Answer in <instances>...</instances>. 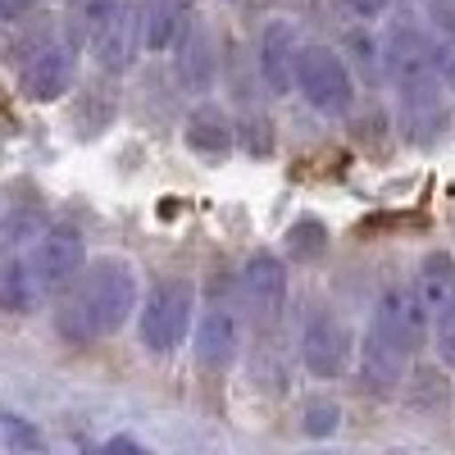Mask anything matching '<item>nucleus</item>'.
I'll return each instance as SVG.
<instances>
[{"label":"nucleus","instance_id":"obj_1","mask_svg":"<svg viewBox=\"0 0 455 455\" xmlns=\"http://www.w3.org/2000/svg\"><path fill=\"white\" fill-rule=\"evenodd\" d=\"M137 310H141V291H137L132 264L128 259H96L60 296L55 328L73 347H92L100 337H114Z\"/></svg>","mask_w":455,"mask_h":455},{"label":"nucleus","instance_id":"obj_2","mask_svg":"<svg viewBox=\"0 0 455 455\" xmlns=\"http://www.w3.org/2000/svg\"><path fill=\"white\" fill-rule=\"evenodd\" d=\"M387 73L401 100V128L414 146H433L446 128V78L437 68L433 36L419 28H396L387 36Z\"/></svg>","mask_w":455,"mask_h":455},{"label":"nucleus","instance_id":"obj_3","mask_svg":"<svg viewBox=\"0 0 455 455\" xmlns=\"http://www.w3.org/2000/svg\"><path fill=\"white\" fill-rule=\"evenodd\" d=\"M196 323V283L192 278H164L146 291L137 310V337L150 355H173Z\"/></svg>","mask_w":455,"mask_h":455},{"label":"nucleus","instance_id":"obj_4","mask_svg":"<svg viewBox=\"0 0 455 455\" xmlns=\"http://www.w3.org/2000/svg\"><path fill=\"white\" fill-rule=\"evenodd\" d=\"M296 92L310 109H319L323 119H341L355 109V83L337 51L328 46H300V64H296Z\"/></svg>","mask_w":455,"mask_h":455},{"label":"nucleus","instance_id":"obj_5","mask_svg":"<svg viewBox=\"0 0 455 455\" xmlns=\"http://www.w3.org/2000/svg\"><path fill=\"white\" fill-rule=\"evenodd\" d=\"M78 42L64 32V36H51V42H36L28 51V60L19 64V92L23 100L32 105H51L60 96L73 92V78H78Z\"/></svg>","mask_w":455,"mask_h":455},{"label":"nucleus","instance_id":"obj_6","mask_svg":"<svg viewBox=\"0 0 455 455\" xmlns=\"http://www.w3.org/2000/svg\"><path fill=\"white\" fill-rule=\"evenodd\" d=\"M32 264H36V274H42L46 291L51 296H64L73 283L83 278L87 269V237H83V228H73V223H51L42 237L32 242Z\"/></svg>","mask_w":455,"mask_h":455},{"label":"nucleus","instance_id":"obj_7","mask_svg":"<svg viewBox=\"0 0 455 455\" xmlns=\"http://www.w3.org/2000/svg\"><path fill=\"white\" fill-rule=\"evenodd\" d=\"M355 332L347 328V319L341 315H310L306 319V328H300V364H306L315 378H341L351 369V360H355Z\"/></svg>","mask_w":455,"mask_h":455},{"label":"nucleus","instance_id":"obj_8","mask_svg":"<svg viewBox=\"0 0 455 455\" xmlns=\"http://www.w3.org/2000/svg\"><path fill=\"white\" fill-rule=\"evenodd\" d=\"M237 296L255 323H274L287 306V264L274 251H255L246 255L242 274H237Z\"/></svg>","mask_w":455,"mask_h":455},{"label":"nucleus","instance_id":"obj_9","mask_svg":"<svg viewBox=\"0 0 455 455\" xmlns=\"http://www.w3.org/2000/svg\"><path fill=\"white\" fill-rule=\"evenodd\" d=\"M369 328L387 332L392 341H401L405 351H419L424 337H428V328H433V315H428V306H424V296L414 291V283H392L383 296L373 300Z\"/></svg>","mask_w":455,"mask_h":455},{"label":"nucleus","instance_id":"obj_10","mask_svg":"<svg viewBox=\"0 0 455 455\" xmlns=\"http://www.w3.org/2000/svg\"><path fill=\"white\" fill-rule=\"evenodd\" d=\"M141 46H146V14H141V5L124 0L119 14H114V19L92 36L87 51H92V60H96L105 73H124V68L137 64Z\"/></svg>","mask_w":455,"mask_h":455},{"label":"nucleus","instance_id":"obj_11","mask_svg":"<svg viewBox=\"0 0 455 455\" xmlns=\"http://www.w3.org/2000/svg\"><path fill=\"white\" fill-rule=\"evenodd\" d=\"M410 355L401 341H392L387 332H378L369 328L364 332V347H360V383L373 392V396H392L405 387V378H410Z\"/></svg>","mask_w":455,"mask_h":455},{"label":"nucleus","instance_id":"obj_12","mask_svg":"<svg viewBox=\"0 0 455 455\" xmlns=\"http://www.w3.org/2000/svg\"><path fill=\"white\" fill-rule=\"evenodd\" d=\"M196 364L201 369H210V373H223L228 364L237 360V351H242V323H237V315H233V306H210L201 319H196Z\"/></svg>","mask_w":455,"mask_h":455},{"label":"nucleus","instance_id":"obj_13","mask_svg":"<svg viewBox=\"0 0 455 455\" xmlns=\"http://www.w3.org/2000/svg\"><path fill=\"white\" fill-rule=\"evenodd\" d=\"M259 78L269 83V92H291L296 87V64H300V42H296V28L274 19V23H264L259 32Z\"/></svg>","mask_w":455,"mask_h":455},{"label":"nucleus","instance_id":"obj_14","mask_svg":"<svg viewBox=\"0 0 455 455\" xmlns=\"http://www.w3.org/2000/svg\"><path fill=\"white\" fill-rule=\"evenodd\" d=\"M182 137H187V146H192L196 156L223 160L228 150H233V141H237V124L228 119V109H219L214 100H205V105H196L192 114H187Z\"/></svg>","mask_w":455,"mask_h":455},{"label":"nucleus","instance_id":"obj_15","mask_svg":"<svg viewBox=\"0 0 455 455\" xmlns=\"http://www.w3.org/2000/svg\"><path fill=\"white\" fill-rule=\"evenodd\" d=\"M46 296L51 291H46L42 274H36L32 255H10L5 269H0V306H5L10 315H32Z\"/></svg>","mask_w":455,"mask_h":455},{"label":"nucleus","instance_id":"obj_16","mask_svg":"<svg viewBox=\"0 0 455 455\" xmlns=\"http://www.w3.org/2000/svg\"><path fill=\"white\" fill-rule=\"evenodd\" d=\"M178 83L187 87V92H210L214 87V73H219V60H214V42H210V32H201V28H192L178 42Z\"/></svg>","mask_w":455,"mask_h":455},{"label":"nucleus","instance_id":"obj_17","mask_svg":"<svg viewBox=\"0 0 455 455\" xmlns=\"http://www.w3.org/2000/svg\"><path fill=\"white\" fill-rule=\"evenodd\" d=\"M414 291L424 296V306H428V315H433V323H437V319L455 306V259H451L446 251L424 255L419 274H414Z\"/></svg>","mask_w":455,"mask_h":455},{"label":"nucleus","instance_id":"obj_18","mask_svg":"<svg viewBox=\"0 0 455 455\" xmlns=\"http://www.w3.org/2000/svg\"><path fill=\"white\" fill-rule=\"evenodd\" d=\"M146 46L150 51H173L182 42V23H187V0H146Z\"/></svg>","mask_w":455,"mask_h":455},{"label":"nucleus","instance_id":"obj_19","mask_svg":"<svg viewBox=\"0 0 455 455\" xmlns=\"http://www.w3.org/2000/svg\"><path fill=\"white\" fill-rule=\"evenodd\" d=\"M124 0H68V14H64V32L73 36L78 46H92V36L119 14Z\"/></svg>","mask_w":455,"mask_h":455},{"label":"nucleus","instance_id":"obj_20","mask_svg":"<svg viewBox=\"0 0 455 455\" xmlns=\"http://www.w3.org/2000/svg\"><path fill=\"white\" fill-rule=\"evenodd\" d=\"M0 451H5V455H46L51 442L42 437L36 424H28L19 410H5V414H0Z\"/></svg>","mask_w":455,"mask_h":455},{"label":"nucleus","instance_id":"obj_21","mask_svg":"<svg viewBox=\"0 0 455 455\" xmlns=\"http://www.w3.org/2000/svg\"><path fill=\"white\" fill-rule=\"evenodd\" d=\"M287 255L296 259V264H315V259H323L328 255V223H319V219H296L291 228H287Z\"/></svg>","mask_w":455,"mask_h":455},{"label":"nucleus","instance_id":"obj_22","mask_svg":"<svg viewBox=\"0 0 455 455\" xmlns=\"http://www.w3.org/2000/svg\"><path fill=\"white\" fill-rule=\"evenodd\" d=\"M237 141H242L246 156H255V160H269V156H274V146H278L274 124L264 119V114H242V124H237Z\"/></svg>","mask_w":455,"mask_h":455},{"label":"nucleus","instance_id":"obj_23","mask_svg":"<svg viewBox=\"0 0 455 455\" xmlns=\"http://www.w3.org/2000/svg\"><path fill=\"white\" fill-rule=\"evenodd\" d=\"M300 428H306L310 437H332L341 428V405L337 401H310L306 405V424Z\"/></svg>","mask_w":455,"mask_h":455},{"label":"nucleus","instance_id":"obj_24","mask_svg":"<svg viewBox=\"0 0 455 455\" xmlns=\"http://www.w3.org/2000/svg\"><path fill=\"white\" fill-rule=\"evenodd\" d=\"M433 347H437V360H442L446 369H455V306L433 323Z\"/></svg>","mask_w":455,"mask_h":455},{"label":"nucleus","instance_id":"obj_25","mask_svg":"<svg viewBox=\"0 0 455 455\" xmlns=\"http://www.w3.org/2000/svg\"><path fill=\"white\" fill-rule=\"evenodd\" d=\"M433 51H437V68H442L446 87L455 92V28H451V23L433 36Z\"/></svg>","mask_w":455,"mask_h":455},{"label":"nucleus","instance_id":"obj_26","mask_svg":"<svg viewBox=\"0 0 455 455\" xmlns=\"http://www.w3.org/2000/svg\"><path fill=\"white\" fill-rule=\"evenodd\" d=\"M341 5H347L355 19H378V14L387 10V0H341Z\"/></svg>","mask_w":455,"mask_h":455},{"label":"nucleus","instance_id":"obj_27","mask_svg":"<svg viewBox=\"0 0 455 455\" xmlns=\"http://www.w3.org/2000/svg\"><path fill=\"white\" fill-rule=\"evenodd\" d=\"M32 5H36V0H0V19H10V23H14V19L28 14Z\"/></svg>","mask_w":455,"mask_h":455},{"label":"nucleus","instance_id":"obj_28","mask_svg":"<svg viewBox=\"0 0 455 455\" xmlns=\"http://www.w3.org/2000/svg\"><path fill=\"white\" fill-rule=\"evenodd\" d=\"M100 451H141V442H132V437H109Z\"/></svg>","mask_w":455,"mask_h":455},{"label":"nucleus","instance_id":"obj_29","mask_svg":"<svg viewBox=\"0 0 455 455\" xmlns=\"http://www.w3.org/2000/svg\"><path fill=\"white\" fill-rule=\"evenodd\" d=\"M228 5H237V0H228Z\"/></svg>","mask_w":455,"mask_h":455}]
</instances>
